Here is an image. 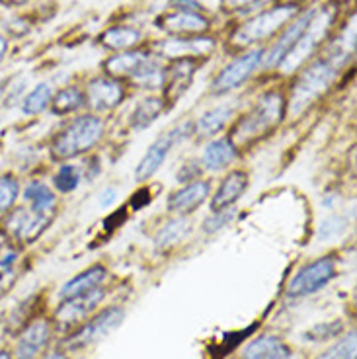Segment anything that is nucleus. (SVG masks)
Instances as JSON below:
<instances>
[{
    "instance_id": "1",
    "label": "nucleus",
    "mask_w": 357,
    "mask_h": 359,
    "mask_svg": "<svg viewBox=\"0 0 357 359\" xmlns=\"http://www.w3.org/2000/svg\"><path fill=\"white\" fill-rule=\"evenodd\" d=\"M283 119H285V96L279 90H268L234 123L229 137L241 151L258 143L260 139L268 137L271 131H276Z\"/></svg>"
},
{
    "instance_id": "2",
    "label": "nucleus",
    "mask_w": 357,
    "mask_h": 359,
    "mask_svg": "<svg viewBox=\"0 0 357 359\" xmlns=\"http://www.w3.org/2000/svg\"><path fill=\"white\" fill-rule=\"evenodd\" d=\"M106 133L104 119L96 114H86L72 119L69 126L55 135L51 143V154L55 161H72L90 153L102 141Z\"/></svg>"
},
{
    "instance_id": "3",
    "label": "nucleus",
    "mask_w": 357,
    "mask_h": 359,
    "mask_svg": "<svg viewBox=\"0 0 357 359\" xmlns=\"http://www.w3.org/2000/svg\"><path fill=\"white\" fill-rule=\"evenodd\" d=\"M336 74L338 67L330 63L326 57L316 59L314 63L304 67L299 79L295 81L289 100H285V117H299L311 108L330 88L332 82L336 81Z\"/></svg>"
},
{
    "instance_id": "4",
    "label": "nucleus",
    "mask_w": 357,
    "mask_h": 359,
    "mask_svg": "<svg viewBox=\"0 0 357 359\" xmlns=\"http://www.w3.org/2000/svg\"><path fill=\"white\" fill-rule=\"evenodd\" d=\"M334 18H336V10L332 8V6H326V8L314 12L313 20L309 22L307 29L297 39V43L281 59V63L277 65V69H279L281 74L287 76V74L301 71V67L316 53V49L321 47L322 41L328 37V32H330L332 24H334Z\"/></svg>"
},
{
    "instance_id": "5",
    "label": "nucleus",
    "mask_w": 357,
    "mask_h": 359,
    "mask_svg": "<svg viewBox=\"0 0 357 359\" xmlns=\"http://www.w3.org/2000/svg\"><path fill=\"white\" fill-rule=\"evenodd\" d=\"M297 14H299L297 4H279L274 8L264 10L234 29L231 43L238 49L262 43L271 36H276L279 29H283Z\"/></svg>"
},
{
    "instance_id": "6",
    "label": "nucleus",
    "mask_w": 357,
    "mask_h": 359,
    "mask_svg": "<svg viewBox=\"0 0 357 359\" xmlns=\"http://www.w3.org/2000/svg\"><path fill=\"white\" fill-rule=\"evenodd\" d=\"M196 135V126L194 121H186L182 126L170 129L168 133L161 135L154 143L147 149V153L143 154V158L139 161L137 168H135V180L137 182H149V180L161 170V166L164 164V161L168 158L170 151L176 147V144H182L184 141H188L189 137Z\"/></svg>"
},
{
    "instance_id": "7",
    "label": "nucleus",
    "mask_w": 357,
    "mask_h": 359,
    "mask_svg": "<svg viewBox=\"0 0 357 359\" xmlns=\"http://www.w3.org/2000/svg\"><path fill=\"white\" fill-rule=\"evenodd\" d=\"M336 271H338V268H336V260L332 256H324V258L307 264L289 281L287 297L289 299H303V297L318 293L321 289L326 287L332 279L336 278Z\"/></svg>"
},
{
    "instance_id": "8",
    "label": "nucleus",
    "mask_w": 357,
    "mask_h": 359,
    "mask_svg": "<svg viewBox=\"0 0 357 359\" xmlns=\"http://www.w3.org/2000/svg\"><path fill=\"white\" fill-rule=\"evenodd\" d=\"M123 318H126V311H123L121 306H109V309H104L102 313H98L96 316H92L88 323L82 324L76 332L71 334V338L65 341L67 350H84V348H88L92 344L104 340L107 334H112L116 328L121 326Z\"/></svg>"
},
{
    "instance_id": "9",
    "label": "nucleus",
    "mask_w": 357,
    "mask_h": 359,
    "mask_svg": "<svg viewBox=\"0 0 357 359\" xmlns=\"http://www.w3.org/2000/svg\"><path fill=\"white\" fill-rule=\"evenodd\" d=\"M262 63H264V49H252L248 53L232 59L231 63L223 67L221 72L215 76L213 84H211V94L223 96L232 90L241 88L242 84H246L252 74L258 71Z\"/></svg>"
},
{
    "instance_id": "10",
    "label": "nucleus",
    "mask_w": 357,
    "mask_h": 359,
    "mask_svg": "<svg viewBox=\"0 0 357 359\" xmlns=\"http://www.w3.org/2000/svg\"><path fill=\"white\" fill-rule=\"evenodd\" d=\"M84 100L94 114H106L116 109L126 100V86L112 76H96L86 84Z\"/></svg>"
},
{
    "instance_id": "11",
    "label": "nucleus",
    "mask_w": 357,
    "mask_h": 359,
    "mask_svg": "<svg viewBox=\"0 0 357 359\" xmlns=\"http://www.w3.org/2000/svg\"><path fill=\"white\" fill-rule=\"evenodd\" d=\"M104 297H106V289L100 285V287L90 289L82 295L63 299L61 306L55 311V323L61 324L63 328H71V326L81 324L104 301Z\"/></svg>"
},
{
    "instance_id": "12",
    "label": "nucleus",
    "mask_w": 357,
    "mask_h": 359,
    "mask_svg": "<svg viewBox=\"0 0 357 359\" xmlns=\"http://www.w3.org/2000/svg\"><path fill=\"white\" fill-rule=\"evenodd\" d=\"M215 49V39L207 36H189V37H174L154 43V51L166 59H194L196 57H207Z\"/></svg>"
},
{
    "instance_id": "13",
    "label": "nucleus",
    "mask_w": 357,
    "mask_h": 359,
    "mask_svg": "<svg viewBox=\"0 0 357 359\" xmlns=\"http://www.w3.org/2000/svg\"><path fill=\"white\" fill-rule=\"evenodd\" d=\"M314 12L316 8H309L307 12H299L293 20H291V24L289 26L283 27V34L277 37L276 43L269 47V51H264V67L266 69H274L277 65L281 63V59L285 57L289 51H291V47L297 43V39L301 37L307 26H309V22L313 20Z\"/></svg>"
},
{
    "instance_id": "14",
    "label": "nucleus",
    "mask_w": 357,
    "mask_h": 359,
    "mask_svg": "<svg viewBox=\"0 0 357 359\" xmlns=\"http://www.w3.org/2000/svg\"><path fill=\"white\" fill-rule=\"evenodd\" d=\"M211 196V184L207 180H194L189 184H184L182 188L170 194L166 207L170 213L178 217H188L196 209L206 203Z\"/></svg>"
},
{
    "instance_id": "15",
    "label": "nucleus",
    "mask_w": 357,
    "mask_h": 359,
    "mask_svg": "<svg viewBox=\"0 0 357 359\" xmlns=\"http://www.w3.org/2000/svg\"><path fill=\"white\" fill-rule=\"evenodd\" d=\"M196 76V61L194 59H178L164 71V84H162V100L164 104H174L176 100L186 94Z\"/></svg>"
},
{
    "instance_id": "16",
    "label": "nucleus",
    "mask_w": 357,
    "mask_h": 359,
    "mask_svg": "<svg viewBox=\"0 0 357 359\" xmlns=\"http://www.w3.org/2000/svg\"><path fill=\"white\" fill-rule=\"evenodd\" d=\"M154 61V57L147 51H121V53L112 55L104 63V71L112 79H129L133 82L141 72Z\"/></svg>"
},
{
    "instance_id": "17",
    "label": "nucleus",
    "mask_w": 357,
    "mask_h": 359,
    "mask_svg": "<svg viewBox=\"0 0 357 359\" xmlns=\"http://www.w3.org/2000/svg\"><path fill=\"white\" fill-rule=\"evenodd\" d=\"M51 340V324L45 318L34 320L24 328L20 334L16 348H14V358L16 359H36L39 351L45 350V346Z\"/></svg>"
},
{
    "instance_id": "18",
    "label": "nucleus",
    "mask_w": 357,
    "mask_h": 359,
    "mask_svg": "<svg viewBox=\"0 0 357 359\" xmlns=\"http://www.w3.org/2000/svg\"><path fill=\"white\" fill-rule=\"evenodd\" d=\"M248 184H250V180H248V174L244 170L229 172V174L221 180V184H219V188L215 189L213 196H211V201H209L211 213H213V211H223V209H231V207H234V203L246 194Z\"/></svg>"
},
{
    "instance_id": "19",
    "label": "nucleus",
    "mask_w": 357,
    "mask_h": 359,
    "mask_svg": "<svg viewBox=\"0 0 357 359\" xmlns=\"http://www.w3.org/2000/svg\"><path fill=\"white\" fill-rule=\"evenodd\" d=\"M53 217L49 215H41V213H36L32 211L29 207L27 209H18L16 213H12L8 217V226L12 234L18 238L20 243L29 244L34 243L36 238L41 236L45 229L49 226Z\"/></svg>"
},
{
    "instance_id": "20",
    "label": "nucleus",
    "mask_w": 357,
    "mask_h": 359,
    "mask_svg": "<svg viewBox=\"0 0 357 359\" xmlns=\"http://www.w3.org/2000/svg\"><path fill=\"white\" fill-rule=\"evenodd\" d=\"M161 27L168 34H174L176 37L189 36H203L207 29L211 27V20L206 18L203 14L196 12H172L161 18Z\"/></svg>"
},
{
    "instance_id": "21",
    "label": "nucleus",
    "mask_w": 357,
    "mask_h": 359,
    "mask_svg": "<svg viewBox=\"0 0 357 359\" xmlns=\"http://www.w3.org/2000/svg\"><path fill=\"white\" fill-rule=\"evenodd\" d=\"M236 156H238V149L231 141V137H219L206 144L199 166L206 172H221L229 168L236 161Z\"/></svg>"
},
{
    "instance_id": "22",
    "label": "nucleus",
    "mask_w": 357,
    "mask_h": 359,
    "mask_svg": "<svg viewBox=\"0 0 357 359\" xmlns=\"http://www.w3.org/2000/svg\"><path fill=\"white\" fill-rule=\"evenodd\" d=\"M242 359H299L289 348V344L281 340L279 336H260L252 340L242 353Z\"/></svg>"
},
{
    "instance_id": "23",
    "label": "nucleus",
    "mask_w": 357,
    "mask_h": 359,
    "mask_svg": "<svg viewBox=\"0 0 357 359\" xmlns=\"http://www.w3.org/2000/svg\"><path fill=\"white\" fill-rule=\"evenodd\" d=\"M106 278L107 269L104 266H92V268L81 271L76 278L69 279L61 287V291H59V297L61 299H71V297L82 295V293H86L90 289L100 287Z\"/></svg>"
},
{
    "instance_id": "24",
    "label": "nucleus",
    "mask_w": 357,
    "mask_h": 359,
    "mask_svg": "<svg viewBox=\"0 0 357 359\" xmlns=\"http://www.w3.org/2000/svg\"><path fill=\"white\" fill-rule=\"evenodd\" d=\"M166 109V104L161 96H149L137 102V106L131 109L129 116V127L133 131H144L162 116V111Z\"/></svg>"
},
{
    "instance_id": "25",
    "label": "nucleus",
    "mask_w": 357,
    "mask_h": 359,
    "mask_svg": "<svg viewBox=\"0 0 357 359\" xmlns=\"http://www.w3.org/2000/svg\"><path fill=\"white\" fill-rule=\"evenodd\" d=\"M24 199L32 211L41 213V215H55L57 209V196L55 191L43 182H29L24 189Z\"/></svg>"
},
{
    "instance_id": "26",
    "label": "nucleus",
    "mask_w": 357,
    "mask_h": 359,
    "mask_svg": "<svg viewBox=\"0 0 357 359\" xmlns=\"http://www.w3.org/2000/svg\"><path fill=\"white\" fill-rule=\"evenodd\" d=\"M234 116V106L224 104V106H217V108L209 109L203 116L199 117L197 121H194L196 126L197 137H215L217 133H221L227 123L231 121V117Z\"/></svg>"
},
{
    "instance_id": "27",
    "label": "nucleus",
    "mask_w": 357,
    "mask_h": 359,
    "mask_svg": "<svg viewBox=\"0 0 357 359\" xmlns=\"http://www.w3.org/2000/svg\"><path fill=\"white\" fill-rule=\"evenodd\" d=\"M100 43L112 51H131L141 43V32L131 26H114L100 36Z\"/></svg>"
},
{
    "instance_id": "28",
    "label": "nucleus",
    "mask_w": 357,
    "mask_h": 359,
    "mask_svg": "<svg viewBox=\"0 0 357 359\" xmlns=\"http://www.w3.org/2000/svg\"><path fill=\"white\" fill-rule=\"evenodd\" d=\"M189 221L188 217H174V219H170L168 223H164L156 231L154 234V246L159 248V250H168L172 246H176L180 244L189 233Z\"/></svg>"
},
{
    "instance_id": "29",
    "label": "nucleus",
    "mask_w": 357,
    "mask_h": 359,
    "mask_svg": "<svg viewBox=\"0 0 357 359\" xmlns=\"http://www.w3.org/2000/svg\"><path fill=\"white\" fill-rule=\"evenodd\" d=\"M84 106H86L84 90L79 88V86H67V88L55 92L49 108L55 116H69V114H74Z\"/></svg>"
},
{
    "instance_id": "30",
    "label": "nucleus",
    "mask_w": 357,
    "mask_h": 359,
    "mask_svg": "<svg viewBox=\"0 0 357 359\" xmlns=\"http://www.w3.org/2000/svg\"><path fill=\"white\" fill-rule=\"evenodd\" d=\"M53 94V88L47 82L37 84L36 88L32 90L26 98H24V102H22V111L26 116H37V114H41V111H45V109L51 106Z\"/></svg>"
},
{
    "instance_id": "31",
    "label": "nucleus",
    "mask_w": 357,
    "mask_h": 359,
    "mask_svg": "<svg viewBox=\"0 0 357 359\" xmlns=\"http://www.w3.org/2000/svg\"><path fill=\"white\" fill-rule=\"evenodd\" d=\"M82 174L74 164H61L53 174V186L59 194H71L81 186Z\"/></svg>"
},
{
    "instance_id": "32",
    "label": "nucleus",
    "mask_w": 357,
    "mask_h": 359,
    "mask_svg": "<svg viewBox=\"0 0 357 359\" xmlns=\"http://www.w3.org/2000/svg\"><path fill=\"white\" fill-rule=\"evenodd\" d=\"M20 198V182L14 176H0V213H8Z\"/></svg>"
},
{
    "instance_id": "33",
    "label": "nucleus",
    "mask_w": 357,
    "mask_h": 359,
    "mask_svg": "<svg viewBox=\"0 0 357 359\" xmlns=\"http://www.w3.org/2000/svg\"><path fill=\"white\" fill-rule=\"evenodd\" d=\"M356 332L346 334L330 350L324 351L318 359H356Z\"/></svg>"
},
{
    "instance_id": "34",
    "label": "nucleus",
    "mask_w": 357,
    "mask_h": 359,
    "mask_svg": "<svg viewBox=\"0 0 357 359\" xmlns=\"http://www.w3.org/2000/svg\"><path fill=\"white\" fill-rule=\"evenodd\" d=\"M348 229V219L342 215H330L326 219H322L318 224V238L321 241H332L338 238L339 234Z\"/></svg>"
},
{
    "instance_id": "35",
    "label": "nucleus",
    "mask_w": 357,
    "mask_h": 359,
    "mask_svg": "<svg viewBox=\"0 0 357 359\" xmlns=\"http://www.w3.org/2000/svg\"><path fill=\"white\" fill-rule=\"evenodd\" d=\"M234 217H236V209H234V207H231V209H223V211H213V213L203 221V233L215 234L219 233V231H223L224 226H229V224L234 221Z\"/></svg>"
},
{
    "instance_id": "36",
    "label": "nucleus",
    "mask_w": 357,
    "mask_h": 359,
    "mask_svg": "<svg viewBox=\"0 0 357 359\" xmlns=\"http://www.w3.org/2000/svg\"><path fill=\"white\" fill-rule=\"evenodd\" d=\"M199 174H201V166H199V162H188V164H184L178 172V182L182 184H189V182H194V180H199Z\"/></svg>"
},
{
    "instance_id": "37",
    "label": "nucleus",
    "mask_w": 357,
    "mask_h": 359,
    "mask_svg": "<svg viewBox=\"0 0 357 359\" xmlns=\"http://www.w3.org/2000/svg\"><path fill=\"white\" fill-rule=\"evenodd\" d=\"M172 8L180 10V12H196V14H203V6L197 0H172Z\"/></svg>"
},
{
    "instance_id": "38",
    "label": "nucleus",
    "mask_w": 357,
    "mask_h": 359,
    "mask_svg": "<svg viewBox=\"0 0 357 359\" xmlns=\"http://www.w3.org/2000/svg\"><path fill=\"white\" fill-rule=\"evenodd\" d=\"M117 198H119V191H117L116 188L102 189V194H100L98 199L100 207H104V209H106V207H112L117 201Z\"/></svg>"
},
{
    "instance_id": "39",
    "label": "nucleus",
    "mask_w": 357,
    "mask_h": 359,
    "mask_svg": "<svg viewBox=\"0 0 357 359\" xmlns=\"http://www.w3.org/2000/svg\"><path fill=\"white\" fill-rule=\"evenodd\" d=\"M258 2H262V0H224V8L238 12V10H248Z\"/></svg>"
},
{
    "instance_id": "40",
    "label": "nucleus",
    "mask_w": 357,
    "mask_h": 359,
    "mask_svg": "<svg viewBox=\"0 0 357 359\" xmlns=\"http://www.w3.org/2000/svg\"><path fill=\"white\" fill-rule=\"evenodd\" d=\"M6 49H8V39L0 34V61L4 59V55H6Z\"/></svg>"
},
{
    "instance_id": "41",
    "label": "nucleus",
    "mask_w": 357,
    "mask_h": 359,
    "mask_svg": "<svg viewBox=\"0 0 357 359\" xmlns=\"http://www.w3.org/2000/svg\"><path fill=\"white\" fill-rule=\"evenodd\" d=\"M43 359H69V358H67V353H65V351H53V353L45 355Z\"/></svg>"
},
{
    "instance_id": "42",
    "label": "nucleus",
    "mask_w": 357,
    "mask_h": 359,
    "mask_svg": "<svg viewBox=\"0 0 357 359\" xmlns=\"http://www.w3.org/2000/svg\"><path fill=\"white\" fill-rule=\"evenodd\" d=\"M10 269H6V266H4V264H0V278H2V276H4V273H8Z\"/></svg>"
},
{
    "instance_id": "43",
    "label": "nucleus",
    "mask_w": 357,
    "mask_h": 359,
    "mask_svg": "<svg viewBox=\"0 0 357 359\" xmlns=\"http://www.w3.org/2000/svg\"><path fill=\"white\" fill-rule=\"evenodd\" d=\"M0 359H12L8 351H0Z\"/></svg>"
},
{
    "instance_id": "44",
    "label": "nucleus",
    "mask_w": 357,
    "mask_h": 359,
    "mask_svg": "<svg viewBox=\"0 0 357 359\" xmlns=\"http://www.w3.org/2000/svg\"><path fill=\"white\" fill-rule=\"evenodd\" d=\"M285 4H297V2H301V0H283Z\"/></svg>"
},
{
    "instance_id": "45",
    "label": "nucleus",
    "mask_w": 357,
    "mask_h": 359,
    "mask_svg": "<svg viewBox=\"0 0 357 359\" xmlns=\"http://www.w3.org/2000/svg\"><path fill=\"white\" fill-rule=\"evenodd\" d=\"M12 2H18V4H22V2H27V0H12Z\"/></svg>"
},
{
    "instance_id": "46",
    "label": "nucleus",
    "mask_w": 357,
    "mask_h": 359,
    "mask_svg": "<svg viewBox=\"0 0 357 359\" xmlns=\"http://www.w3.org/2000/svg\"><path fill=\"white\" fill-rule=\"evenodd\" d=\"M0 250H2V241H0Z\"/></svg>"
}]
</instances>
